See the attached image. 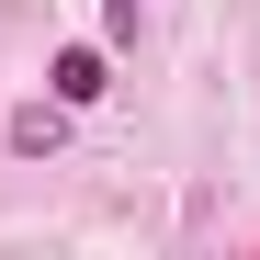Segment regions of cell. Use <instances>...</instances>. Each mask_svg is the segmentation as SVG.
<instances>
[{"label":"cell","mask_w":260,"mask_h":260,"mask_svg":"<svg viewBox=\"0 0 260 260\" xmlns=\"http://www.w3.org/2000/svg\"><path fill=\"white\" fill-rule=\"evenodd\" d=\"M136 23H147L136 0H102V34H113V46H136Z\"/></svg>","instance_id":"obj_3"},{"label":"cell","mask_w":260,"mask_h":260,"mask_svg":"<svg viewBox=\"0 0 260 260\" xmlns=\"http://www.w3.org/2000/svg\"><path fill=\"white\" fill-rule=\"evenodd\" d=\"M46 79H57V102L79 113V102H102V91H113V57H102V46H68V57H57Z\"/></svg>","instance_id":"obj_1"},{"label":"cell","mask_w":260,"mask_h":260,"mask_svg":"<svg viewBox=\"0 0 260 260\" xmlns=\"http://www.w3.org/2000/svg\"><path fill=\"white\" fill-rule=\"evenodd\" d=\"M68 147V102H23L12 113V158H57Z\"/></svg>","instance_id":"obj_2"}]
</instances>
